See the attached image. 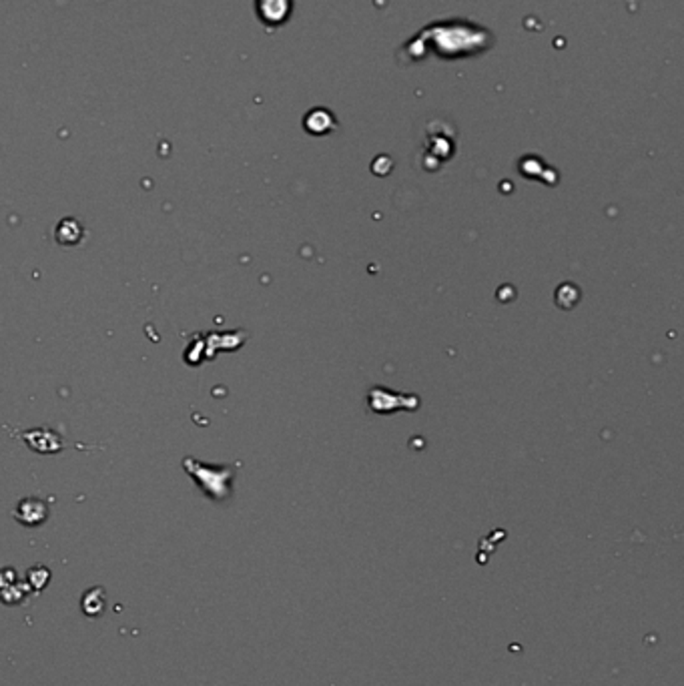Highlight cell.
Segmentation results:
<instances>
[{
	"mask_svg": "<svg viewBox=\"0 0 684 686\" xmlns=\"http://www.w3.org/2000/svg\"><path fill=\"white\" fill-rule=\"evenodd\" d=\"M82 610L84 614L89 616H101L105 612V606H107V596H105V590L103 588H93L89 590L84 596H82Z\"/></svg>",
	"mask_w": 684,
	"mask_h": 686,
	"instance_id": "3957f363",
	"label": "cell"
},
{
	"mask_svg": "<svg viewBox=\"0 0 684 686\" xmlns=\"http://www.w3.org/2000/svg\"><path fill=\"white\" fill-rule=\"evenodd\" d=\"M82 225L77 219H63L57 227V241L61 245H77L82 239Z\"/></svg>",
	"mask_w": 684,
	"mask_h": 686,
	"instance_id": "7a4b0ae2",
	"label": "cell"
},
{
	"mask_svg": "<svg viewBox=\"0 0 684 686\" xmlns=\"http://www.w3.org/2000/svg\"><path fill=\"white\" fill-rule=\"evenodd\" d=\"M189 460V458H187ZM189 463H193V470L191 468H185L191 476H209L207 474V468H205V472H201L199 470V465H197V462H193V460H189ZM211 482H213V492H211V495L213 498H217V500H221V498H225V494H229V492H225V488L229 490V486L227 484H221V482H217V478L215 476H211Z\"/></svg>",
	"mask_w": 684,
	"mask_h": 686,
	"instance_id": "277c9868",
	"label": "cell"
},
{
	"mask_svg": "<svg viewBox=\"0 0 684 686\" xmlns=\"http://www.w3.org/2000/svg\"><path fill=\"white\" fill-rule=\"evenodd\" d=\"M48 516L47 502L38 500V498H27L22 500L15 510V518L24 524V526H40Z\"/></svg>",
	"mask_w": 684,
	"mask_h": 686,
	"instance_id": "6da1fadb",
	"label": "cell"
}]
</instances>
